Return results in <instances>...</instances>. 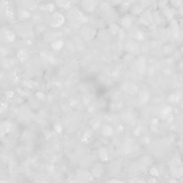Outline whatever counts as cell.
Wrapping results in <instances>:
<instances>
[{
    "instance_id": "obj_1",
    "label": "cell",
    "mask_w": 183,
    "mask_h": 183,
    "mask_svg": "<svg viewBox=\"0 0 183 183\" xmlns=\"http://www.w3.org/2000/svg\"><path fill=\"white\" fill-rule=\"evenodd\" d=\"M109 183H122V182H119V180H110Z\"/></svg>"
}]
</instances>
